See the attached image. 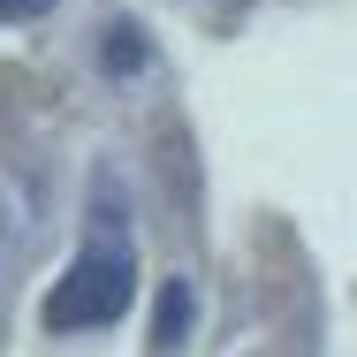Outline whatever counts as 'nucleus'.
I'll use <instances>...</instances> for the list:
<instances>
[{
	"instance_id": "nucleus-1",
	"label": "nucleus",
	"mask_w": 357,
	"mask_h": 357,
	"mask_svg": "<svg viewBox=\"0 0 357 357\" xmlns=\"http://www.w3.org/2000/svg\"><path fill=\"white\" fill-rule=\"evenodd\" d=\"M130 304H137V259H130V243L122 236H91L69 259V274L54 282L38 319H46V335H84V327H114Z\"/></svg>"
},
{
	"instance_id": "nucleus-2",
	"label": "nucleus",
	"mask_w": 357,
	"mask_h": 357,
	"mask_svg": "<svg viewBox=\"0 0 357 357\" xmlns=\"http://www.w3.org/2000/svg\"><path fill=\"white\" fill-rule=\"evenodd\" d=\"M190 335V282H167L160 289V319H152V350H175Z\"/></svg>"
},
{
	"instance_id": "nucleus-3",
	"label": "nucleus",
	"mask_w": 357,
	"mask_h": 357,
	"mask_svg": "<svg viewBox=\"0 0 357 357\" xmlns=\"http://www.w3.org/2000/svg\"><path fill=\"white\" fill-rule=\"evenodd\" d=\"M99 54H107V69H114V76H137L144 69V31H137V23H114Z\"/></svg>"
},
{
	"instance_id": "nucleus-4",
	"label": "nucleus",
	"mask_w": 357,
	"mask_h": 357,
	"mask_svg": "<svg viewBox=\"0 0 357 357\" xmlns=\"http://www.w3.org/2000/svg\"><path fill=\"white\" fill-rule=\"evenodd\" d=\"M54 0H0V23H31V15H46Z\"/></svg>"
}]
</instances>
